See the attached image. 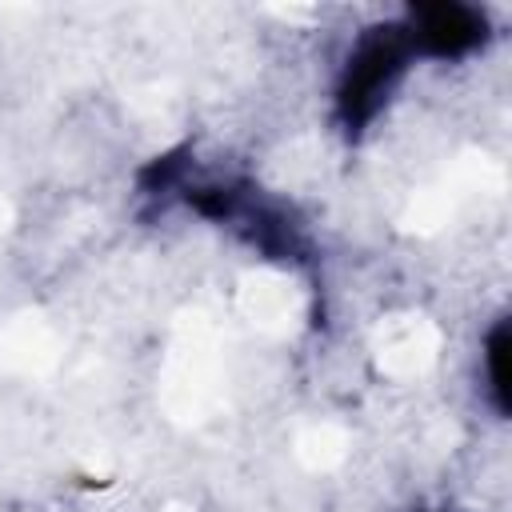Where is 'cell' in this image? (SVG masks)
Returning a JSON list of instances; mask_svg holds the SVG:
<instances>
[{"label": "cell", "mask_w": 512, "mask_h": 512, "mask_svg": "<svg viewBox=\"0 0 512 512\" xmlns=\"http://www.w3.org/2000/svg\"><path fill=\"white\" fill-rule=\"evenodd\" d=\"M416 52L408 44V32L400 20H384V24H368L356 44L344 56L340 80H336V124L348 140H360L372 120L388 108V100L396 96L400 80L408 76Z\"/></svg>", "instance_id": "1"}, {"label": "cell", "mask_w": 512, "mask_h": 512, "mask_svg": "<svg viewBox=\"0 0 512 512\" xmlns=\"http://www.w3.org/2000/svg\"><path fill=\"white\" fill-rule=\"evenodd\" d=\"M188 204L200 216L236 228L244 244H252L256 252H264L272 260H304V252H308L304 228L280 204L260 200L252 188H240V184H196V188H188Z\"/></svg>", "instance_id": "2"}, {"label": "cell", "mask_w": 512, "mask_h": 512, "mask_svg": "<svg viewBox=\"0 0 512 512\" xmlns=\"http://www.w3.org/2000/svg\"><path fill=\"white\" fill-rule=\"evenodd\" d=\"M400 24L408 32L412 52L424 60H464L476 48H484L492 36L488 12L476 4H460V0L408 4Z\"/></svg>", "instance_id": "3"}, {"label": "cell", "mask_w": 512, "mask_h": 512, "mask_svg": "<svg viewBox=\"0 0 512 512\" xmlns=\"http://www.w3.org/2000/svg\"><path fill=\"white\" fill-rule=\"evenodd\" d=\"M508 320H496L488 340H484V372H488V392H492V404L496 412L504 416L508 412Z\"/></svg>", "instance_id": "4"}]
</instances>
